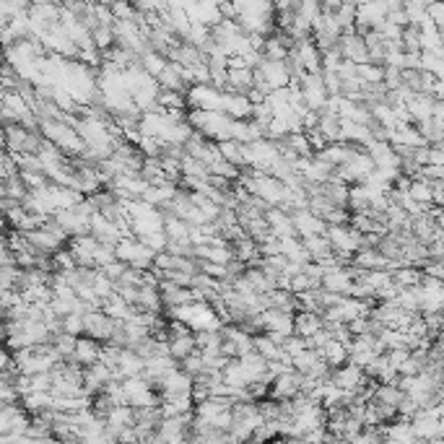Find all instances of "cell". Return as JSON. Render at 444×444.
<instances>
[{"label": "cell", "mask_w": 444, "mask_h": 444, "mask_svg": "<svg viewBox=\"0 0 444 444\" xmlns=\"http://www.w3.org/2000/svg\"><path fill=\"white\" fill-rule=\"evenodd\" d=\"M81 320H83V336L91 338V341H96L99 345L109 343L112 333H115L120 325L115 320H109L101 309H91V312L81 315Z\"/></svg>", "instance_id": "6da1fadb"}, {"label": "cell", "mask_w": 444, "mask_h": 444, "mask_svg": "<svg viewBox=\"0 0 444 444\" xmlns=\"http://www.w3.org/2000/svg\"><path fill=\"white\" fill-rule=\"evenodd\" d=\"M325 239L333 255H351L361 250V234L351 227H325Z\"/></svg>", "instance_id": "7a4b0ae2"}, {"label": "cell", "mask_w": 444, "mask_h": 444, "mask_svg": "<svg viewBox=\"0 0 444 444\" xmlns=\"http://www.w3.org/2000/svg\"><path fill=\"white\" fill-rule=\"evenodd\" d=\"M224 91H216L210 86H190L185 94V107L200 109V112H221Z\"/></svg>", "instance_id": "3957f363"}, {"label": "cell", "mask_w": 444, "mask_h": 444, "mask_svg": "<svg viewBox=\"0 0 444 444\" xmlns=\"http://www.w3.org/2000/svg\"><path fill=\"white\" fill-rule=\"evenodd\" d=\"M289 218H291V227H294V234L299 236V239H307V236H322V234H325V224H322L317 216H312L307 208L291 210Z\"/></svg>", "instance_id": "277c9868"}, {"label": "cell", "mask_w": 444, "mask_h": 444, "mask_svg": "<svg viewBox=\"0 0 444 444\" xmlns=\"http://www.w3.org/2000/svg\"><path fill=\"white\" fill-rule=\"evenodd\" d=\"M364 380H366L364 372L359 366H354V364H343L341 369H333V372H330V382H333L341 392H356L364 385Z\"/></svg>", "instance_id": "5b68a950"}, {"label": "cell", "mask_w": 444, "mask_h": 444, "mask_svg": "<svg viewBox=\"0 0 444 444\" xmlns=\"http://www.w3.org/2000/svg\"><path fill=\"white\" fill-rule=\"evenodd\" d=\"M29 115H31V109H29V104L18 96L16 91L3 94V99H0V120L3 122H21Z\"/></svg>", "instance_id": "8992f818"}, {"label": "cell", "mask_w": 444, "mask_h": 444, "mask_svg": "<svg viewBox=\"0 0 444 444\" xmlns=\"http://www.w3.org/2000/svg\"><path fill=\"white\" fill-rule=\"evenodd\" d=\"M351 286H354V278H351L348 268H330V271H325L322 283H320L322 291H330V294H338V296H348Z\"/></svg>", "instance_id": "52a82bcc"}, {"label": "cell", "mask_w": 444, "mask_h": 444, "mask_svg": "<svg viewBox=\"0 0 444 444\" xmlns=\"http://www.w3.org/2000/svg\"><path fill=\"white\" fill-rule=\"evenodd\" d=\"M356 145L351 143H343V141H338V143H327L320 154H315L322 164H327L330 169H338V166H343L351 156H354Z\"/></svg>", "instance_id": "ba28073f"}, {"label": "cell", "mask_w": 444, "mask_h": 444, "mask_svg": "<svg viewBox=\"0 0 444 444\" xmlns=\"http://www.w3.org/2000/svg\"><path fill=\"white\" fill-rule=\"evenodd\" d=\"M99 348L101 345L96 341H91V338L86 336L76 338V351H73L71 361L76 366H81V369H89V366H94V364L99 361Z\"/></svg>", "instance_id": "9c48e42d"}, {"label": "cell", "mask_w": 444, "mask_h": 444, "mask_svg": "<svg viewBox=\"0 0 444 444\" xmlns=\"http://www.w3.org/2000/svg\"><path fill=\"white\" fill-rule=\"evenodd\" d=\"M166 60L174 65H180V68H185V71H192V68H198V65H206V55L200 52L195 45H190V42H182Z\"/></svg>", "instance_id": "30bf717a"}, {"label": "cell", "mask_w": 444, "mask_h": 444, "mask_svg": "<svg viewBox=\"0 0 444 444\" xmlns=\"http://www.w3.org/2000/svg\"><path fill=\"white\" fill-rule=\"evenodd\" d=\"M143 359L136 354V351H130V348H122L120 351V359H117V366H115V374H117V380H133V377H141L143 374Z\"/></svg>", "instance_id": "8fae6325"}, {"label": "cell", "mask_w": 444, "mask_h": 444, "mask_svg": "<svg viewBox=\"0 0 444 444\" xmlns=\"http://www.w3.org/2000/svg\"><path fill=\"white\" fill-rule=\"evenodd\" d=\"M257 73L263 76V81L271 86V91L286 89L291 83V76L286 71V63H271V60H263V65L257 68Z\"/></svg>", "instance_id": "7c38bea8"}, {"label": "cell", "mask_w": 444, "mask_h": 444, "mask_svg": "<svg viewBox=\"0 0 444 444\" xmlns=\"http://www.w3.org/2000/svg\"><path fill=\"white\" fill-rule=\"evenodd\" d=\"M221 112L227 115L229 120H250V112H252V104L247 101L245 94H231V91H224V101H221Z\"/></svg>", "instance_id": "4fadbf2b"}, {"label": "cell", "mask_w": 444, "mask_h": 444, "mask_svg": "<svg viewBox=\"0 0 444 444\" xmlns=\"http://www.w3.org/2000/svg\"><path fill=\"white\" fill-rule=\"evenodd\" d=\"M156 289H159L164 309H174V307H182V304H190L192 301L190 289H180V286H174L172 281H162Z\"/></svg>", "instance_id": "5bb4252c"}, {"label": "cell", "mask_w": 444, "mask_h": 444, "mask_svg": "<svg viewBox=\"0 0 444 444\" xmlns=\"http://www.w3.org/2000/svg\"><path fill=\"white\" fill-rule=\"evenodd\" d=\"M431 107H434V99L429 94H413L408 101H406V112H408L410 122H424V120H431Z\"/></svg>", "instance_id": "9a60e30c"}, {"label": "cell", "mask_w": 444, "mask_h": 444, "mask_svg": "<svg viewBox=\"0 0 444 444\" xmlns=\"http://www.w3.org/2000/svg\"><path fill=\"white\" fill-rule=\"evenodd\" d=\"M294 55L299 57L304 73H320V52H317V47L312 45V36L296 42V45H294Z\"/></svg>", "instance_id": "2e32d148"}, {"label": "cell", "mask_w": 444, "mask_h": 444, "mask_svg": "<svg viewBox=\"0 0 444 444\" xmlns=\"http://www.w3.org/2000/svg\"><path fill=\"white\" fill-rule=\"evenodd\" d=\"M320 330H322V317L320 315H315V312H296L294 315V336L307 341Z\"/></svg>", "instance_id": "e0dca14e"}, {"label": "cell", "mask_w": 444, "mask_h": 444, "mask_svg": "<svg viewBox=\"0 0 444 444\" xmlns=\"http://www.w3.org/2000/svg\"><path fill=\"white\" fill-rule=\"evenodd\" d=\"M18 406L29 416L42 413V410H52V392H27L18 398Z\"/></svg>", "instance_id": "ac0fdd59"}, {"label": "cell", "mask_w": 444, "mask_h": 444, "mask_svg": "<svg viewBox=\"0 0 444 444\" xmlns=\"http://www.w3.org/2000/svg\"><path fill=\"white\" fill-rule=\"evenodd\" d=\"M156 86H159V91L187 94V86L182 83V76H180V65H174V63H166V68L156 76Z\"/></svg>", "instance_id": "d6986e66"}, {"label": "cell", "mask_w": 444, "mask_h": 444, "mask_svg": "<svg viewBox=\"0 0 444 444\" xmlns=\"http://www.w3.org/2000/svg\"><path fill=\"white\" fill-rule=\"evenodd\" d=\"M166 348H169V359L180 364L182 359H187L190 354L198 351V348H195V333H190V336L169 338V341H166Z\"/></svg>", "instance_id": "ffe728a7"}, {"label": "cell", "mask_w": 444, "mask_h": 444, "mask_svg": "<svg viewBox=\"0 0 444 444\" xmlns=\"http://www.w3.org/2000/svg\"><path fill=\"white\" fill-rule=\"evenodd\" d=\"M354 268H359V271H387L390 268V263L382 257L377 250H359V252L354 255Z\"/></svg>", "instance_id": "44dd1931"}, {"label": "cell", "mask_w": 444, "mask_h": 444, "mask_svg": "<svg viewBox=\"0 0 444 444\" xmlns=\"http://www.w3.org/2000/svg\"><path fill=\"white\" fill-rule=\"evenodd\" d=\"M320 356H322V361L327 364V369L333 372V369H341L343 364H348V348H345L343 343H338V341H327L325 348L320 351Z\"/></svg>", "instance_id": "7402d4cb"}, {"label": "cell", "mask_w": 444, "mask_h": 444, "mask_svg": "<svg viewBox=\"0 0 444 444\" xmlns=\"http://www.w3.org/2000/svg\"><path fill=\"white\" fill-rule=\"evenodd\" d=\"M136 307L141 312H148V315H162V296H159V289L156 286H141L138 289V301Z\"/></svg>", "instance_id": "603a6c76"}, {"label": "cell", "mask_w": 444, "mask_h": 444, "mask_svg": "<svg viewBox=\"0 0 444 444\" xmlns=\"http://www.w3.org/2000/svg\"><path fill=\"white\" fill-rule=\"evenodd\" d=\"M301 247L307 250V255H309V260H312V263H322V260H327V257L333 255V250H330V245H327L325 234L301 239Z\"/></svg>", "instance_id": "cb8c5ba5"}, {"label": "cell", "mask_w": 444, "mask_h": 444, "mask_svg": "<svg viewBox=\"0 0 444 444\" xmlns=\"http://www.w3.org/2000/svg\"><path fill=\"white\" fill-rule=\"evenodd\" d=\"M418 130V136L424 138L427 145H442L444 141V122H436V120H424V122H416L413 125Z\"/></svg>", "instance_id": "d4e9b609"}, {"label": "cell", "mask_w": 444, "mask_h": 444, "mask_svg": "<svg viewBox=\"0 0 444 444\" xmlns=\"http://www.w3.org/2000/svg\"><path fill=\"white\" fill-rule=\"evenodd\" d=\"M322 187V195H325L336 208H345V200H348V185L343 182H338L336 177H330L325 185H320Z\"/></svg>", "instance_id": "484cf974"}, {"label": "cell", "mask_w": 444, "mask_h": 444, "mask_svg": "<svg viewBox=\"0 0 444 444\" xmlns=\"http://www.w3.org/2000/svg\"><path fill=\"white\" fill-rule=\"evenodd\" d=\"M166 63H169V60H166V57H162L159 52H154V50H145V52L138 57V65H141V71H143L145 76H151L154 81H156V76H159V73L166 68Z\"/></svg>", "instance_id": "4316f807"}, {"label": "cell", "mask_w": 444, "mask_h": 444, "mask_svg": "<svg viewBox=\"0 0 444 444\" xmlns=\"http://www.w3.org/2000/svg\"><path fill=\"white\" fill-rule=\"evenodd\" d=\"M406 398L403 390H400L398 385H377V390H374V403H380V406H390V408H398L400 400Z\"/></svg>", "instance_id": "83f0119b"}, {"label": "cell", "mask_w": 444, "mask_h": 444, "mask_svg": "<svg viewBox=\"0 0 444 444\" xmlns=\"http://www.w3.org/2000/svg\"><path fill=\"white\" fill-rule=\"evenodd\" d=\"M390 278L398 289H416L418 283H421V271H418V268H408V265H403V268H398V271L390 273Z\"/></svg>", "instance_id": "f1b7e54d"}, {"label": "cell", "mask_w": 444, "mask_h": 444, "mask_svg": "<svg viewBox=\"0 0 444 444\" xmlns=\"http://www.w3.org/2000/svg\"><path fill=\"white\" fill-rule=\"evenodd\" d=\"M216 148L224 162L236 166V169H242V143H236V141H221V143H216Z\"/></svg>", "instance_id": "f546056e"}, {"label": "cell", "mask_w": 444, "mask_h": 444, "mask_svg": "<svg viewBox=\"0 0 444 444\" xmlns=\"http://www.w3.org/2000/svg\"><path fill=\"white\" fill-rule=\"evenodd\" d=\"M50 345L55 348V354L60 356V361H71L73 351H76V338L65 336V333H57V336H52Z\"/></svg>", "instance_id": "4dcf8cb0"}, {"label": "cell", "mask_w": 444, "mask_h": 444, "mask_svg": "<svg viewBox=\"0 0 444 444\" xmlns=\"http://www.w3.org/2000/svg\"><path fill=\"white\" fill-rule=\"evenodd\" d=\"M180 174L182 177H190V180H208V169L190 156H182L180 159Z\"/></svg>", "instance_id": "1f68e13d"}, {"label": "cell", "mask_w": 444, "mask_h": 444, "mask_svg": "<svg viewBox=\"0 0 444 444\" xmlns=\"http://www.w3.org/2000/svg\"><path fill=\"white\" fill-rule=\"evenodd\" d=\"M354 18H356L354 3H341V8H338V13L333 16V21H336V27L341 29V34H345V31H354Z\"/></svg>", "instance_id": "d6a6232c"}, {"label": "cell", "mask_w": 444, "mask_h": 444, "mask_svg": "<svg viewBox=\"0 0 444 444\" xmlns=\"http://www.w3.org/2000/svg\"><path fill=\"white\" fill-rule=\"evenodd\" d=\"M356 78L369 89V86H382V68L380 65H356Z\"/></svg>", "instance_id": "836d02e7"}, {"label": "cell", "mask_w": 444, "mask_h": 444, "mask_svg": "<svg viewBox=\"0 0 444 444\" xmlns=\"http://www.w3.org/2000/svg\"><path fill=\"white\" fill-rule=\"evenodd\" d=\"M156 107L162 109V112H169V109H185V94H177V91H159Z\"/></svg>", "instance_id": "e575fe53"}, {"label": "cell", "mask_w": 444, "mask_h": 444, "mask_svg": "<svg viewBox=\"0 0 444 444\" xmlns=\"http://www.w3.org/2000/svg\"><path fill=\"white\" fill-rule=\"evenodd\" d=\"M406 195H408L413 203H418V206H431V190H429V182H424V180L410 182V187Z\"/></svg>", "instance_id": "d590c367"}, {"label": "cell", "mask_w": 444, "mask_h": 444, "mask_svg": "<svg viewBox=\"0 0 444 444\" xmlns=\"http://www.w3.org/2000/svg\"><path fill=\"white\" fill-rule=\"evenodd\" d=\"M377 341L382 343L385 351H395V348H406V330H382Z\"/></svg>", "instance_id": "8d00e7d4"}, {"label": "cell", "mask_w": 444, "mask_h": 444, "mask_svg": "<svg viewBox=\"0 0 444 444\" xmlns=\"http://www.w3.org/2000/svg\"><path fill=\"white\" fill-rule=\"evenodd\" d=\"M221 333L218 330H203V333H195V348L198 351H216L221 345Z\"/></svg>", "instance_id": "74e56055"}, {"label": "cell", "mask_w": 444, "mask_h": 444, "mask_svg": "<svg viewBox=\"0 0 444 444\" xmlns=\"http://www.w3.org/2000/svg\"><path fill=\"white\" fill-rule=\"evenodd\" d=\"M91 291L96 294V299H107V296H112L115 294V283L109 281L107 275L101 271H96V275H94V281H91Z\"/></svg>", "instance_id": "f35d334b"}, {"label": "cell", "mask_w": 444, "mask_h": 444, "mask_svg": "<svg viewBox=\"0 0 444 444\" xmlns=\"http://www.w3.org/2000/svg\"><path fill=\"white\" fill-rule=\"evenodd\" d=\"M177 369H180V372H185L187 377H192V380H195L198 374H203V369H206V364H203L200 354L195 351V354H190L187 359H182V361L177 364Z\"/></svg>", "instance_id": "ab89813d"}, {"label": "cell", "mask_w": 444, "mask_h": 444, "mask_svg": "<svg viewBox=\"0 0 444 444\" xmlns=\"http://www.w3.org/2000/svg\"><path fill=\"white\" fill-rule=\"evenodd\" d=\"M60 333L73 338H81L83 336V320L81 315H68V317L60 320Z\"/></svg>", "instance_id": "60d3db41"}, {"label": "cell", "mask_w": 444, "mask_h": 444, "mask_svg": "<svg viewBox=\"0 0 444 444\" xmlns=\"http://www.w3.org/2000/svg\"><path fill=\"white\" fill-rule=\"evenodd\" d=\"M21 413V406H3L0 408V434H10L13 418Z\"/></svg>", "instance_id": "b9f144b4"}, {"label": "cell", "mask_w": 444, "mask_h": 444, "mask_svg": "<svg viewBox=\"0 0 444 444\" xmlns=\"http://www.w3.org/2000/svg\"><path fill=\"white\" fill-rule=\"evenodd\" d=\"M281 348H283V354L289 356V359H294V356L301 354V351H309L307 341H304V338H299V336H289L281 343Z\"/></svg>", "instance_id": "7bdbcfd3"}, {"label": "cell", "mask_w": 444, "mask_h": 444, "mask_svg": "<svg viewBox=\"0 0 444 444\" xmlns=\"http://www.w3.org/2000/svg\"><path fill=\"white\" fill-rule=\"evenodd\" d=\"M109 10H112L115 21H133L136 18V6H130V3H109Z\"/></svg>", "instance_id": "ee69618b"}, {"label": "cell", "mask_w": 444, "mask_h": 444, "mask_svg": "<svg viewBox=\"0 0 444 444\" xmlns=\"http://www.w3.org/2000/svg\"><path fill=\"white\" fill-rule=\"evenodd\" d=\"M52 390V377L47 374H31L29 377V392H50Z\"/></svg>", "instance_id": "f6af8a7d"}, {"label": "cell", "mask_w": 444, "mask_h": 444, "mask_svg": "<svg viewBox=\"0 0 444 444\" xmlns=\"http://www.w3.org/2000/svg\"><path fill=\"white\" fill-rule=\"evenodd\" d=\"M427 18L439 31H444V3H427Z\"/></svg>", "instance_id": "bcb514c9"}, {"label": "cell", "mask_w": 444, "mask_h": 444, "mask_svg": "<svg viewBox=\"0 0 444 444\" xmlns=\"http://www.w3.org/2000/svg\"><path fill=\"white\" fill-rule=\"evenodd\" d=\"M421 273H424L427 278L442 281V278H444V265H442V260H427V263L421 265Z\"/></svg>", "instance_id": "7dc6e473"}, {"label": "cell", "mask_w": 444, "mask_h": 444, "mask_svg": "<svg viewBox=\"0 0 444 444\" xmlns=\"http://www.w3.org/2000/svg\"><path fill=\"white\" fill-rule=\"evenodd\" d=\"M427 166H444V145H429Z\"/></svg>", "instance_id": "c3c4849f"}, {"label": "cell", "mask_w": 444, "mask_h": 444, "mask_svg": "<svg viewBox=\"0 0 444 444\" xmlns=\"http://www.w3.org/2000/svg\"><path fill=\"white\" fill-rule=\"evenodd\" d=\"M101 273H104V275H107V278H109L112 283H117V281H120V275L125 273V265L115 260V263H109L107 268H101Z\"/></svg>", "instance_id": "681fc988"}, {"label": "cell", "mask_w": 444, "mask_h": 444, "mask_svg": "<svg viewBox=\"0 0 444 444\" xmlns=\"http://www.w3.org/2000/svg\"><path fill=\"white\" fill-rule=\"evenodd\" d=\"M8 265H13V252H10L8 247H6V242L0 245V268H8Z\"/></svg>", "instance_id": "f907efd6"}, {"label": "cell", "mask_w": 444, "mask_h": 444, "mask_svg": "<svg viewBox=\"0 0 444 444\" xmlns=\"http://www.w3.org/2000/svg\"><path fill=\"white\" fill-rule=\"evenodd\" d=\"M10 364H13V359H10V354L6 351V348H0V372H6Z\"/></svg>", "instance_id": "816d5d0a"}, {"label": "cell", "mask_w": 444, "mask_h": 444, "mask_svg": "<svg viewBox=\"0 0 444 444\" xmlns=\"http://www.w3.org/2000/svg\"><path fill=\"white\" fill-rule=\"evenodd\" d=\"M0 151H6V122L0 120Z\"/></svg>", "instance_id": "f5cc1de1"}]
</instances>
